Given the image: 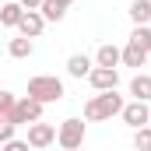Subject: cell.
Masks as SVG:
<instances>
[{"label":"cell","instance_id":"cell-1","mask_svg":"<svg viewBox=\"0 0 151 151\" xmlns=\"http://www.w3.org/2000/svg\"><path fill=\"white\" fill-rule=\"evenodd\" d=\"M123 95H116V91H99L95 99H88L84 102V119L88 123H102V119H113V116L123 113Z\"/></svg>","mask_w":151,"mask_h":151},{"label":"cell","instance_id":"cell-2","mask_svg":"<svg viewBox=\"0 0 151 151\" xmlns=\"http://www.w3.org/2000/svg\"><path fill=\"white\" fill-rule=\"evenodd\" d=\"M28 99H35L42 106H49V102H60L63 99V81L56 74H35L28 81Z\"/></svg>","mask_w":151,"mask_h":151},{"label":"cell","instance_id":"cell-3","mask_svg":"<svg viewBox=\"0 0 151 151\" xmlns=\"http://www.w3.org/2000/svg\"><path fill=\"white\" fill-rule=\"evenodd\" d=\"M56 141H60L63 151H77L81 144H84V119H77V116L63 119L60 130H56Z\"/></svg>","mask_w":151,"mask_h":151},{"label":"cell","instance_id":"cell-4","mask_svg":"<svg viewBox=\"0 0 151 151\" xmlns=\"http://www.w3.org/2000/svg\"><path fill=\"white\" fill-rule=\"evenodd\" d=\"M42 109H46L42 102H35V99H28V95H25V99H18V102H14L11 119H14L18 127H32V123H39V119H42Z\"/></svg>","mask_w":151,"mask_h":151},{"label":"cell","instance_id":"cell-5","mask_svg":"<svg viewBox=\"0 0 151 151\" xmlns=\"http://www.w3.org/2000/svg\"><path fill=\"white\" fill-rule=\"evenodd\" d=\"M123 123H127V127H134V130H141V127H148V119H151V109H148V102H137V99H134V102H127V106H123Z\"/></svg>","mask_w":151,"mask_h":151},{"label":"cell","instance_id":"cell-6","mask_svg":"<svg viewBox=\"0 0 151 151\" xmlns=\"http://www.w3.org/2000/svg\"><path fill=\"white\" fill-rule=\"evenodd\" d=\"M88 84H91L95 91H116V84H119V70H113V67H91Z\"/></svg>","mask_w":151,"mask_h":151},{"label":"cell","instance_id":"cell-7","mask_svg":"<svg viewBox=\"0 0 151 151\" xmlns=\"http://www.w3.org/2000/svg\"><path fill=\"white\" fill-rule=\"evenodd\" d=\"M56 141V127L53 123H32L28 127V148H46V144H53Z\"/></svg>","mask_w":151,"mask_h":151},{"label":"cell","instance_id":"cell-8","mask_svg":"<svg viewBox=\"0 0 151 151\" xmlns=\"http://www.w3.org/2000/svg\"><path fill=\"white\" fill-rule=\"evenodd\" d=\"M42 28H46V18H42L39 11H25V18L18 21V32H21L25 39H39Z\"/></svg>","mask_w":151,"mask_h":151},{"label":"cell","instance_id":"cell-9","mask_svg":"<svg viewBox=\"0 0 151 151\" xmlns=\"http://www.w3.org/2000/svg\"><path fill=\"white\" fill-rule=\"evenodd\" d=\"M74 0H42V7H39V14L46 18V21H63V14H67V7H70Z\"/></svg>","mask_w":151,"mask_h":151},{"label":"cell","instance_id":"cell-10","mask_svg":"<svg viewBox=\"0 0 151 151\" xmlns=\"http://www.w3.org/2000/svg\"><path fill=\"white\" fill-rule=\"evenodd\" d=\"M25 18V7L18 4V0H11V4H4L0 7V25H7V28H18V21Z\"/></svg>","mask_w":151,"mask_h":151},{"label":"cell","instance_id":"cell-11","mask_svg":"<svg viewBox=\"0 0 151 151\" xmlns=\"http://www.w3.org/2000/svg\"><path fill=\"white\" fill-rule=\"evenodd\" d=\"M95 67H119V49H116L113 42H106V46H99V53H95Z\"/></svg>","mask_w":151,"mask_h":151},{"label":"cell","instance_id":"cell-12","mask_svg":"<svg viewBox=\"0 0 151 151\" xmlns=\"http://www.w3.org/2000/svg\"><path fill=\"white\" fill-rule=\"evenodd\" d=\"M130 95L137 102H151V74H137L130 81Z\"/></svg>","mask_w":151,"mask_h":151},{"label":"cell","instance_id":"cell-13","mask_svg":"<svg viewBox=\"0 0 151 151\" xmlns=\"http://www.w3.org/2000/svg\"><path fill=\"white\" fill-rule=\"evenodd\" d=\"M67 74L70 77H88L91 74V60H88L84 53H74V56L67 60Z\"/></svg>","mask_w":151,"mask_h":151},{"label":"cell","instance_id":"cell-14","mask_svg":"<svg viewBox=\"0 0 151 151\" xmlns=\"http://www.w3.org/2000/svg\"><path fill=\"white\" fill-rule=\"evenodd\" d=\"M32 49H35V46H32V39H25V35H18V39H11V42H7V53H11L14 60H28V56H32Z\"/></svg>","mask_w":151,"mask_h":151},{"label":"cell","instance_id":"cell-15","mask_svg":"<svg viewBox=\"0 0 151 151\" xmlns=\"http://www.w3.org/2000/svg\"><path fill=\"white\" fill-rule=\"evenodd\" d=\"M119 63H127V67H144V63H148V53L137 49V46H127V49H119Z\"/></svg>","mask_w":151,"mask_h":151},{"label":"cell","instance_id":"cell-16","mask_svg":"<svg viewBox=\"0 0 151 151\" xmlns=\"http://www.w3.org/2000/svg\"><path fill=\"white\" fill-rule=\"evenodd\" d=\"M130 46L151 53V28H148V25H134V32H130Z\"/></svg>","mask_w":151,"mask_h":151},{"label":"cell","instance_id":"cell-17","mask_svg":"<svg viewBox=\"0 0 151 151\" xmlns=\"http://www.w3.org/2000/svg\"><path fill=\"white\" fill-rule=\"evenodd\" d=\"M130 18H134V25H148L151 21V0H134L130 4Z\"/></svg>","mask_w":151,"mask_h":151},{"label":"cell","instance_id":"cell-18","mask_svg":"<svg viewBox=\"0 0 151 151\" xmlns=\"http://www.w3.org/2000/svg\"><path fill=\"white\" fill-rule=\"evenodd\" d=\"M134 148H137V151H151V127L134 130Z\"/></svg>","mask_w":151,"mask_h":151},{"label":"cell","instance_id":"cell-19","mask_svg":"<svg viewBox=\"0 0 151 151\" xmlns=\"http://www.w3.org/2000/svg\"><path fill=\"white\" fill-rule=\"evenodd\" d=\"M14 130H18V123H14L11 116H0V144L14 141Z\"/></svg>","mask_w":151,"mask_h":151},{"label":"cell","instance_id":"cell-20","mask_svg":"<svg viewBox=\"0 0 151 151\" xmlns=\"http://www.w3.org/2000/svg\"><path fill=\"white\" fill-rule=\"evenodd\" d=\"M14 102H18V99H14L11 91H0V116H11V109H14Z\"/></svg>","mask_w":151,"mask_h":151},{"label":"cell","instance_id":"cell-21","mask_svg":"<svg viewBox=\"0 0 151 151\" xmlns=\"http://www.w3.org/2000/svg\"><path fill=\"white\" fill-rule=\"evenodd\" d=\"M4 151H28V141H18V137H14V141L4 144Z\"/></svg>","mask_w":151,"mask_h":151},{"label":"cell","instance_id":"cell-22","mask_svg":"<svg viewBox=\"0 0 151 151\" xmlns=\"http://www.w3.org/2000/svg\"><path fill=\"white\" fill-rule=\"evenodd\" d=\"M18 4H21L25 11H39V7H42V0H18Z\"/></svg>","mask_w":151,"mask_h":151},{"label":"cell","instance_id":"cell-23","mask_svg":"<svg viewBox=\"0 0 151 151\" xmlns=\"http://www.w3.org/2000/svg\"><path fill=\"white\" fill-rule=\"evenodd\" d=\"M148 127H151V119H148Z\"/></svg>","mask_w":151,"mask_h":151},{"label":"cell","instance_id":"cell-24","mask_svg":"<svg viewBox=\"0 0 151 151\" xmlns=\"http://www.w3.org/2000/svg\"><path fill=\"white\" fill-rule=\"evenodd\" d=\"M0 7H4V4H0Z\"/></svg>","mask_w":151,"mask_h":151},{"label":"cell","instance_id":"cell-25","mask_svg":"<svg viewBox=\"0 0 151 151\" xmlns=\"http://www.w3.org/2000/svg\"><path fill=\"white\" fill-rule=\"evenodd\" d=\"M77 151H81V148H77Z\"/></svg>","mask_w":151,"mask_h":151}]
</instances>
